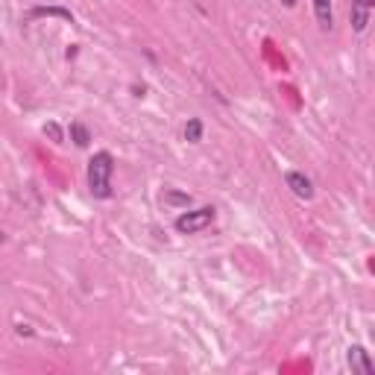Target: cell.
<instances>
[{
  "label": "cell",
  "instance_id": "12",
  "mask_svg": "<svg viewBox=\"0 0 375 375\" xmlns=\"http://www.w3.org/2000/svg\"><path fill=\"white\" fill-rule=\"evenodd\" d=\"M18 335H27V337H30V335H33V328H30V325H18Z\"/></svg>",
  "mask_w": 375,
  "mask_h": 375
},
{
  "label": "cell",
  "instance_id": "11",
  "mask_svg": "<svg viewBox=\"0 0 375 375\" xmlns=\"http://www.w3.org/2000/svg\"><path fill=\"white\" fill-rule=\"evenodd\" d=\"M44 135H50L56 144H62V141H65V132H62V129H59L53 121H50V123H44Z\"/></svg>",
  "mask_w": 375,
  "mask_h": 375
},
{
  "label": "cell",
  "instance_id": "9",
  "mask_svg": "<svg viewBox=\"0 0 375 375\" xmlns=\"http://www.w3.org/2000/svg\"><path fill=\"white\" fill-rule=\"evenodd\" d=\"M185 141L188 144H200L203 141V121L200 118H191L185 123Z\"/></svg>",
  "mask_w": 375,
  "mask_h": 375
},
{
  "label": "cell",
  "instance_id": "6",
  "mask_svg": "<svg viewBox=\"0 0 375 375\" xmlns=\"http://www.w3.org/2000/svg\"><path fill=\"white\" fill-rule=\"evenodd\" d=\"M35 18H62L65 24H74L71 9H62V6H33L27 12V21H35Z\"/></svg>",
  "mask_w": 375,
  "mask_h": 375
},
{
  "label": "cell",
  "instance_id": "3",
  "mask_svg": "<svg viewBox=\"0 0 375 375\" xmlns=\"http://www.w3.org/2000/svg\"><path fill=\"white\" fill-rule=\"evenodd\" d=\"M346 366L352 372H358V375H375V364H372L369 352L361 343H355V346L346 349Z\"/></svg>",
  "mask_w": 375,
  "mask_h": 375
},
{
  "label": "cell",
  "instance_id": "7",
  "mask_svg": "<svg viewBox=\"0 0 375 375\" xmlns=\"http://www.w3.org/2000/svg\"><path fill=\"white\" fill-rule=\"evenodd\" d=\"M314 15H317V27L323 33H328L335 27V9H332V0H314Z\"/></svg>",
  "mask_w": 375,
  "mask_h": 375
},
{
  "label": "cell",
  "instance_id": "1",
  "mask_svg": "<svg viewBox=\"0 0 375 375\" xmlns=\"http://www.w3.org/2000/svg\"><path fill=\"white\" fill-rule=\"evenodd\" d=\"M112 173H115V156L108 150H100L88 162V191L94 200H108L112 196Z\"/></svg>",
  "mask_w": 375,
  "mask_h": 375
},
{
  "label": "cell",
  "instance_id": "10",
  "mask_svg": "<svg viewBox=\"0 0 375 375\" xmlns=\"http://www.w3.org/2000/svg\"><path fill=\"white\" fill-rule=\"evenodd\" d=\"M164 203L167 206H191L194 200H191V194H182V191H164Z\"/></svg>",
  "mask_w": 375,
  "mask_h": 375
},
{
  "label": "cell",
  "instance_id": "5",
  "mask_svg": "<svg viewBox=\"0 0 375 375\" xmlns=\"http://www.w3.org/2000/svg\"><path fill=\"white\" fill-rule=\"evenodd\" d=\"M375 6V0H352V30L364 33L369 27V12Z\"/></svg>",
  "mask_w": 375,
  "mask_h": 375
},
{
  "label": "cell",
  "instance_id": "13",
  "mask_svg": "<svg viewBox=\"0 0 375 375\" xmlns=\"http://www.w3.org/2000/svg\"><path fill=\"white\" fill-rule=\"evenodd\" d=\"M281 4L288 6V9H293V6H296V0H281Z\"/></svg>",
  "mask_w": 375,
  "mask_h": 375
},
{
  "label": "cell",
  "instance_id": "4",
  "mask_svg": "<svg viewBox=\"0 0 375 375\" xmlns=\"http://www.w3.org/2000/svg\"><path fill=\"white\" fill-rule=\"evenodd\" d=\"M284 185H288L299 196V200H311V196H314V182L308 179L305 173H299V170H288V173H284Z\"/></svg>",
  "mask_w": 375,
  "mask_h": 375
},
{
  "label": "cell",
  "instance_id": "8",
  "mask_svg": "<svg viewBox=\"0 0 375 375\" xmlns=\"http://www.w3.org/2000/svg\"><path fill=\"white\" fill-rule=\"evenodd\" d=\"M68 135H71V141H74L79 150H85L88 144H91V132H88V126H85L82 121H74V123L68 126Z\"/></svg>",
  "mask_w": 375,
  "mask_h": 375
},
{
  "label": "cell",
  "instance_id": "2",
  "mask_svg": "<svg viewBox=\"0 0 375 375\" xmlns=\"http://www.w3.org/2000/svg\"><path fill=\"white\" fill-rule=\"evenodd\" d=\"M214 217H217V208L214 206H203V208H194V211H185L176 217V232L179 235H196V232H203L214 223Z\"/></svg>",
  "mask_w": 375,
  "mask_h": 375
}]
</instances>
